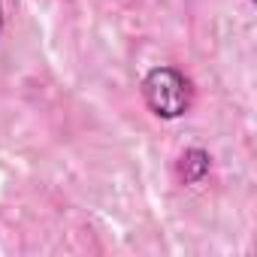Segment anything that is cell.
I'll use <instances>...</instances> for the list:
<instances>
[{
	"instance_id": "obj_1",
	"label": "cell",
	"mask_w": 257,
	"mask_h": 257,
	"mask_svg": "<svg viewBox=\"0 0 257 257\" xmlns=\"http://www.w3.org/2000/svg\"><path fill=\"white\" fill-rule=\"evenodd\" d=\"M140 91H143V100L152 109V115H158L164 121H176V118L188 115L194 106V82L182 70L167 67V64L152 67L143 76Z\"/></svg>"
},
{
	"instance_id": "obj_2",
	"label": "cell",
	"mask_w": 257,
	"mask_h": 257,
	"mask_svg": "<svg viewBox=\"0 0 257 257\" xmlns=\"http://www.w3.org/2000/svg\"><path fill=\"white\" fill-rule=\"evenodd\" d=\"M209 170H212V158H209L206 149L191 146V149L182 152V158H179V179L185 185H200L209 176Z\"/></svg>"
},
{
	"instance_id": "obj_3",
	"label": "cell",
	"mask_w": 257,
	"mask_h": 257,
	"mask_svg": "<svg viewBox=\"0 0 257 257\" xmlns=\"http://www.w3.org/2000/svg\"><path fill=\"white\" fill-rule=\"evenodd\" d=\"M0 31H4V0H0Z\"/></svg>"
}]
</instances>
